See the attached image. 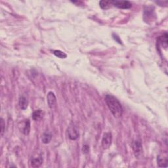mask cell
Masks as SVG:
<instances>
[{
	"label": "cell",
	"mask_w": 168,
	"mask_h": 168,
	"mask_svg": "<svg viewBox=\"0 0 168 168\" xmlns=\"http://www.w3.org/2000/svg\"><path fill=\"white\" fill-rule=\"evenodd\" d=\"M112 134L110 133H106L104 135L103 139H102V146H103V149H107L110 146L111 144H112Z\"/></svg>",
	"instance_id": "7a4b0ae2"
},
{
	"label": "cell",
	"mask_w": 168,
	"mask_h": 168,
	"mask_svg": "<svg viewBox=\"0 0 168 168\" xmlns=\"http://www.w3.org/2000/svg\"><path fill=\"white\" fill-rule=\"evenodd\" d=\"M1 135H3L4 133V130H5V122H4V120L3 118L1 119Z\"/></svg>",
	"instance_id": "9a60e30c"
},
{
	"label": "cell",
	"mask_w": 168,
	"mask_h": 168,
	"mask_svg": "<svg viewBox=\"0 0 168 168\" xmlns=\"http://www.w3.org/2000/svg\"><path fill=\"white\" fill-rule=\"evenodd\" d=\"M43 159L42 157L32 158L31 160L30 165L32 167H38L42 164Z\"/></svg>",
	"instance_id": "9c48e42d"
},
{
	"label": "cell",
	"mask_w": 168,
	"mask_h": 168,
	"mask_svg": "<svg viewBox=\"0 0 168 168\" xmlns=\"http://www.w3.org/2000/svg\"><path fill=\"white\" fill-rule=\"evenodd\" d=\"M113 38H114V39L117 42H118L120 44H122V41L120 40V38L118 37V36L116 34H113Z\"/></svg>",
	"instance_id": "2e32d148"
},
{
	"label": "cell",
	"mask_w": 168,
	"mask_h": 168,
	"mask_svg": "<svg viewBox=\"0 0 168 168\" xmlns=\"http://www.w3.org/2000/svg\"><path fill=\"white\" fill-rule=\"evenodd\" d=\"M19 104L20 108H21L22 110H26L27 107H28V101L26 97L24 96H22L19 98Z\"/></svg>",
	"instance_id": "ba28073f"
},
{
	"label": "cell",
	"mask_w": 168,
	"mask_h": 168,
	"mask_svg": "<svg viewBox=\"0 0 168 168\" xmlns=\"http://www.w3.org/2000/svg\"><path fill=\"white\" fill-rule=\"evenodd\" d=\"M30 121H29V120H26V122H25V125L23 129V133L26 135H28L29 133H30Z\"/></svg>",
	"instance_id": "4fadbf2b"
},
{
	"label": "cell",
	"mask_w": 168,
	"mask_h": 168,
	"mask_svg": "<svg viewBox=\"0 0 168 168\" xmlns=\"http://www.w3.org/2000/svg\"><path fill=\"white\" fill-rule=\"evenodd\" d=\"M112 5L120 9H128L132 7V4L128 1H112Z\"/></svg>",
	"instance_id": "3957f363"
},
{
	"label": "cell",
	"mask_w": 168,
	"mask_h": 168,
	"mask_svg": "<svg viewBox=\"0 0 168 168\" xmlns=\"http://www.w3.org/2000/svg\"><path fill=\"white\" fill-rule=\"evenodd\" d=\"M105 101L108 107L115 118L122 116L123 114V108L118 100L112 95H107L105 97Z\"/></svg>",
	"instance_id": "6da1fadb"
},
{
	"label": "cell",
	"mask_w": 168,
	"mask_h": 168,
	"mask_svg": "<svg viewBox=\"0 0 168 168\" xmlns=\"http://www.w3.org/2000/svg\"><path fill=\"white\" fill-rule=\"evenodd\" d=\"M52 138V135L51 133L49 132H45L42 135V140L44 144H47L51 140Z\"/></svg>",
	"instance_id": "30bf717a"
},
{
	"label": "cell",
	"mask_w": 168,
	"mask_h": 168,
	"mask_svg": "<svg viewBox=\"0 0 168 168\" xmlns=\"http://www.w3.org/2000/svg\"><path fill=\"white\" fill-rule=\"evenodd\" d=\"M43 116H44V112L41 110H38L34 112L32 114V118L35 121H38V120L42 118Z\"/></svg>",
	"instance_id": "8fae6325"
},
{
	"label": "cell",
	"mask_w": 168,
	"mask_h": 168,
	"mask_svg": "<svg viewBox=\"0 0 168 168\" xmlns=\"http://www.w3.org/2000/svg\"><path fill=\"white\" fill-rule=\"evenodd\" d=\"M83 153H87L88 151H89V146H88L87 145H85V146H83Z\"/></svg>",
	"instance_id": "e0dca14e"
},
{
	"label": "cell",
	"mask_w": 168,
	"mask_h": 168,
	"mask_svg": "<svg viewBox=\"0 0 168 168\" xmlns=\"http://www.w3.org/2000/svg\"><path fill=\"white\" fill-rule=\"evenodd\" d=\"M99 5L103 9H108L112 5V1H101Z\"/></svg>",
	"instance_id": "7c38bea8"
},
{
	"label": "cell",
	"mask_w": 168,
	"mask_h": 168,
	"mask_svg": "<svg viewBox=\"0 0 168 168\" xmlns=\"http://www.w3.org/2000/svg\"><path fill=\"white\" fill-rule=\"evenodd\" d=\"M68 133H69V138L71 140H76L79 137V132L74 124H71L68 128Z\"/></svg>",
	"instance_id": "277c9868"
},
{
	"label": "cell",
	"mask_w": 168,
	"mask_h": 168,
	"mask_svg": "<svg viewBox=\"0 0 168 168\" xmlns=\"http://www.w3.org/2000/svg\"><path fill=\"white\" fill-rule=\"evenodd\" d=\"M53 54L60 58H66L67 57V54L65 53L64 52L60 51V50H54V51H53Z\"/></svg>",
	"instance_id": "5bb4252c"
},
{
	"label": "cell",
	"mask_w": 168,
	"mask_h": 168,
	"mask_svg": "<svg viewBox=\"0 0 168 168\" xmlns=\"http://www.w3.org/2000/svg\"><path fill=\"white\" fill-rule=\"evenodd\" d=\"M132 146L135 156L137 158H138L142 153V148L141 143L138 141H134L133 142Z\"/></svg>",
	"instance_id": "5b68a950"
},
{
	"label": "cell",
	"mask_w": 168,
	"mask_h": 168,
	"mask_svg": "<svg viewBox=\"0 0 168 168\" xmlns=\"http://www.w3.org/2000/svg\"><path fill=\"white\" fill-rule=\"evenodd\" d=\"M47 101L49 106L51 108H53L56 104V98L55 95L53 92H49L47 95Z\"/></svg>",
	"instance_id": "8992f818"
},
{
	"label": "cell",
	"mask_w": 168,
	"mask_h": 168,
	"mask_svg": "<svg viewBox=\"0 0 168 168\" xmlns=\"http://www.w3.org/2000/svg\"><path fill=\"white\" fill-rule=\"evenodd\" d=\"M158 161V164L159 167H167V154H160L158 156L157 158Z\"/></svg>",
	"instance_id": "52a82bcc"
}]
</instances>
